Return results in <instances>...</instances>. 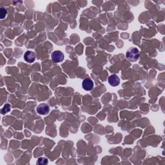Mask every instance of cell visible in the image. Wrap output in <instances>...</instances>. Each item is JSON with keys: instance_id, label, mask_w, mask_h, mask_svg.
Returning <instances> with one entry per match:
<instances>
[{"instance_id": "obj_3", "label": "cell", "mask_w": 165, "mask_h": 165, "mask_svg": "<svg viewBox=\"0 0 165 165\" xmlns=\"http://www.w3.org/2000/svg\"><path fill=\"white\" fill-rule=\"evenodd\" d=\"M36 110L39 114L46 115L48 114L49 111H50V108L46 103H41L37 106Z\"/></svg>"}, {"instance_id": "obj_6", "label": "cell", "mask_w": 165, "mask_h": 165, "mask_svg": "<svg viewBox=\"0 0 165 165\" xmlns=\"http://www.w3.org/2000/svg\"><path fill=\"white\" fill-rule=\"evenodd\" d=\"M36 54L31 51H27L24 55V59L26 62L32 63L35 61L36 59Z\"/></svg>"}, {"instance_id": "obj_5", "label": "cell", "mask_w": 165, "mask_h": 165, "mask_svg": "<svg viewBox=\"0 0 165 165\" xmlns=\"http://www.w3.org/2000/svg\"><path fill=\"white\" fill-rule=\"evenodd\" d=\"M108 82L111 86H117L120 84V79L117 75L113 74L111 75V76H109V78L108 79Z\"/></svg>"}, {"instance_id": "obj_2", "label": "cell", "mask_w": 165, "mask_h": 165, "mask_svg": "<svg viewBox=\"0 0 165 165\" xmlns=\"http://www.w3.org/2000/svg\"><path fill=\"white\" fill-rule=\"evenodd\" d=\"M52 60L54 63H60L64 59V54L60 51H56L51 54Z\"/></svg>"}, {"instance_id": "obj_4", "label": "cell", "mask_w": 165, "mask_h": 165, "mask_svg": "<svg viewBox=\"0 0 165 165\" xmlns=\"http://www.w3.org/2000/svg\"><path fill=\"white\" fill-rule=\"evenodd\" d=\"M82 87L85 90L90 91L93 88V82L90 79L86 78L82 81Z\"/></svg>"}, {"instance_id": "obj_9", "label": "cell", "mask_w": 165, "mask_h": 165, "mask_svg": "<svg viewBox=\"0 0 165 165\" xmlns=\"http://www.w3.org/2000/svg\"><path fill=\"white\" fill-rule=\"evenodd\" d=\"M37 164H48V159L45 157H40L37 159Z\"/></svg>"}, {"instance_id": "obj_1", "label": "cell", "mask_w": 165, "mask_h": 165, "mask_svg": "<svg viewBox=\"0 0 165 165\" xmlns=\"http://www.w3.org/2000/svg\"><path fill=\"white\" fill-rule=\"evenodd\" d=\"M126 59L131 62H135L138 60L139 58V52L137 48L132 47L130 48L126 52Z\"/></svg>"}, {"instance_id": "obj_8", "label": "cell", "mask_w": 165, "mask_h": 165, "mask_svg": "<svg viewBox=\"0 0 165 165\" xmlns=\"http://www.w3.org/2000/svg\"><path fill=\"white\" fill-rule=\"evenodd\" d=\"M7 14V10L4 9V8H1L0 9V19H4Z\"/></svg>"}, {"instance_id": "obj_7", "label": "cell", "mask_w": 165, "mask_h": 165, "mask_svg": "<svg viewBox=\"0 0 165 165\" xmlns=\"http://www.w3.org/2000/svg\"><path fill=\"white\" fill-rule=\"evenodd\" d=\"M10 111V105L9 104H6L4 107L2 109V114H5Z\"/></svg>"}]
</instances>
